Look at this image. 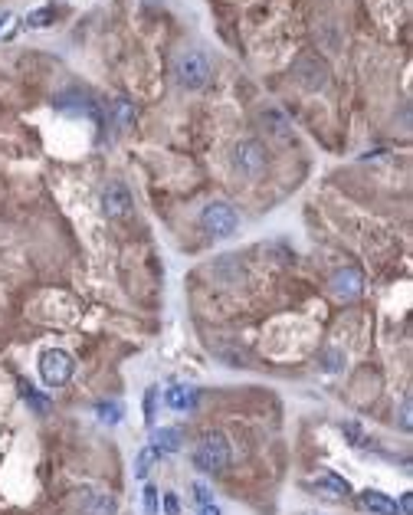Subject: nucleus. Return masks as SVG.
Segmentation results:
<instances>
[{"mask_svg":"<svg viewBox=\"0 0 413 515\" xmlns=\"http://www.w3.org/2000/svg\"><path fill=\"white\" fill-rule=\"evenodd\" d=\"M233 463V450L230 440L217 430H206L200 433V440L194 443V466L200 472H227Z\"/></svg>","mask_w":413,"mask_h":515,"instance_id":"1","label":"nucleus"},{"mask_svg":"<svg viewBox=\"0 0 413 515\" xmlns=\"http://www.w3.org/2000/svg\"><path fill=\"white\" fill-rule=\"evenodd\" d=\"M40 375H43L46 387H66L73 381V375H76V361L63 348H46L40 354Z\"/></svg>","mask_w":413,"mask_h":515,"instance_id":"2","label":"nucleus"},{"mask_svg":"<svg viewBox=\"0 0 413 515\" xmlns=\"http://www.w3.org/2000/svg\"><path fill=\"white\" fill-rule=\"evenodd\" d=\"M174 75L184 89H204L210 82V63L204 53H184L174 66Z\"/></svg>","mask_w":413,"mask_h":515,"instance_id":"3","label":"nucleus"},{"mask_svg":"<svg viewBox=\"0 0 413 515\" xmlns=\"http://www.w3.org/2000/svg\"><path fill=\"white\" fill-rule=\"evenodd\" d=\"M200 224H204L213 236H230V233H236L239 217L230 204H206L204 214H200Z\"/></svg>","mask_w":413,"mask_h":515,"instance_id":"4","label":"nucleus"},{"mask_svg":"<svg viewBox=\"0 0 413 515\" xmlns=\"http://www.w3.org/2000/svg\"><path fill=\"white\" fill-rule=\"evenodd\" d=\"M292 73L305 89H325L328 86V66L322 63L318 56H299L292 66Z\"/></svg>","mask_w":413,"mask_h":515,"instance_id":"5","label":"nucleus"},{"mask_svg":"<svg viewBox=\"0 0 413 515\" xmlns=\"http://www.w3.org/2000/svg\"><path fill=\"white\" fill-rule=\"evenodd\" d=\"M331 292H335V299L341 302H354L364 292V276H361V269L348 266V269H338L335 276H331Z\"/></svg>","mask_w":413,"mask_h":515,"instance_id":"6","label":"nucleus"},{"mask_svg":"<svg viewBox=\"0 0 413 515\" xmlns=\"http://www.w3.org/2000/svg\"><path fill=\"white\" fill-rule=\"evenodd\" d=\"M236 168L250 177H260V171L266 168V151L260 141H243L236 148Z\"/></svg>","mask_w":413,"mask_h":515,"instance_id":"7","label":"nucleus"},{"mask_svg":"<svg viewBox=\"0 0 413 515\" xmlns=\"http://www.w3.org/2000/svg\"><path fill=\"white\" fill-rule=\"evenodd\" d=\"M102 207H105V214L109 217H128L131 214V194L125 184H109V191H105V197H102Z\"/></svg>","mask_w":413,"mask_h":515,"instance_id":"8","label":"nucleus"},{"mask_svg":"<svg viewBox=\"0 0 413 515\" xmlns=\"http://www.w3.org/2000/svg\"><path fill=\"white\" fill-rule=\"evenodd\" d=\"M361 505H364L368 512H374V515H397V502H393L391 495L374 493V489L361 493Z\"/></svg>","mask_w":413,"mask_h":515,"instance_id":"9","label":"nucleus"},{"mask_svg":"<svg viewBox=\"0 0 413 515\" xmlns=\"http://www.w3.org/2000/svg\"><path fill=\"white\" fill-rule=\"evenodd\" d=\"M262 125H266V129H269L279 141L292 138V125H289V118H285L283 112H276V108H266V112H262Z\"/></svg>","mask_w":413,"mask_h":515,"instance_id":"10","label":"nucleus"},{"mask_svg":"<svg viewBox=\"0 0 413 515\" xmlns=\"http://www.w3.org/2000/svg\"><path fill=\"white\" fill-rule=\"evenodd\" d=\"M154 443H158V450H164V453H177L181 447H184V430L181 427L154 430Z\"/></svg>","mask_w":413,"mask_h":515,"instance_id":"11","label":"nucleus"},{"mask_svg":"<svg viewBox=\"0 0 413 515\" xmlns=\"http://www.w3.org/2000/svg\"><path fill=\"white\" fill-rule=\"evenodd\" d=\"M315 489H322V493H328V495H335V499H345V495H351V483H348V479H341V476H335V472L318 476V479H315Z\"/></svg>","mask_w":413,"mask_h":515,"instance_id":"12","label":"nucleus"},{"mask_svg":"<svg viewBox=\"0 0 413 515\" xmlns=\"http://www.w3.org/2000/svg\"><path fill=\"white\" fill-rule=\"evenodd\" d=\"M164 400H167L171 410H194L197 391H190V387H171V391L164 394Z\"/></svg>","mask_w":413,"mask_h":515,"instance_id":"13","label":"nucleus"},{"mask_svg":"<svg viewBox=\"0 0 413 515\" xmlns=\"http://www.w3.org/2000/svg\"><path fill=\"white\" fill-rule=\"evenodd\" d=\"M96 414H98L102 423H119L121 414H125V407H121L119 400H102V404L96 407Z\"/></svg>","mask_w":413,"mask_h":515,"instance_id":"14","label":"nucleus"},{"mask_svg":"<svg viewBox=\"0 0 413 515\" xmlns=\"http://www.w3.org/2000/svg\"><path fill=\"white\" fill-rule=\"evenodd\" d=\"M53 20H56V7H36V10L27 13V23H30V27H36V30L50 27Z\"/></svg>","mask_w":413,"mask_h":515,"instance_id":"15","label":"nucleus"},{"mask_svg":"<svg viewBox=\"0 0 413 515\" xmlns=\"http://www.w3.org/2000/svg\"><path fill=\"white\" fill-rule=\"evenodd\" d=\"M154 456H158V450H154V447H144V450L138 453V460H135V479H144V476L151 472Z\"/></svg>","mask_w":413,"mask_h":515,"instance_id":"16","label":"nucleus"},{"mask_svg":"<svg viewBox=\"0 0 413 515\" xmlns=\"http://www.w3.org/2000/svg\"><path fill=\"white\" fill-rule=\"evenodd\" d=\"M131 122H135V106H131L128 99L115 102V125H119V129H128Z\"/></svg>","mask_w":413,"mask_h":515,"instance_id":"17","label":"nucleus"},{"mask_svg":"<svg viewBox=\"0 0 413 515\" xmlns=\"http://www.w3.org/2000/svg\"><path fill=\"white\" fill-rule=\"evenodd\" d=\"M144 515H158V489L154 486L144 489Z\"/></svg>","mask_w":413,"mask_h":515,"instance_id":"18","label":"nucleus"},{"mask_svg":"<svg viewBox=\"0 0 413 515\" xmlns=\"http://www.w3.org/2000/svg\"><path fill=\"white\" fill-rule=\"evenodd\" d=\"M164 512H167V515H181V502H177L174 493L164 495Z\"/></svg>","mask_w":413,"mask_h":515,"instance_id":"19","label":"nucleus"},{"mask_svg":"<svg viewBox=\"0 0 413 515\" xmlns=\"http://www.w3.org/2000/svg\"><path fill=\"white\" fill-rule=\"evenodd\" d=\"M345 433H348L351 440H354V447H364V437H361V427H358V423H345Z\"/></svg>","mask_w":413,"mask_h":515,"instance_id":"20","label":"nucleus"},{"mask_svg":"<svg viewBox=\"0 0 413 515\" xmlns=\"http://www.w3.org/2000/svg\"><path fill=\"white\" fill-rule=\"evenodd\" d=\"M154 394H158L154 387H151V391H144V417H148V420L154 417Z\"/></svg>","mask_w":413,"mask_h":515,"instance_id":"21","label":"nucleus"},{"mask_svg":"<svg viewBox=\"0 0 413 515\" xmlns=\"http://www.w3.org/2000/svg\"><path fill=\"white\" fill-rule=\"evenodd\" d=\"M194 493H197V502H200V505H206V502H210V489H206V486H200V483H197V486H194Z\"/></svg>","mask_w":413,"mask_h":515,"instance_id":"22","label":"nucleus"},{"mask_svg":"<svg viewBox=\"0 0 413 515\" xmlns=\"http://www.w3.org/2000/svg\"><path fill=\"white\" fill-rule=\"evenodd\" d=\"M197 515H220V509H217V505H210V502H206V505H204V509H200V512H197Z\"/></svg>","mask_w":413,"mask_h":515,"instance_id":"23","label":"nucleus"},{"mask_svg":"<svg viewBox=\"0 0 413 515\" xmlns=\"http://www.w3.org/2000/svg\"><path fill=\"white\" fill-rule=\"evenodd\" d=\"M410 505H413V502H410V493H407V495H403V502H400V509H403L407 515H410Z\"/></svg>","mask_w":413,"mask_h":515,"instance_id":"24","label":"nucleus"},{"mask_svg":"<svg viewBox=\"0 0 413 515\" xmlns=\"http://www.w3.org/2000/svg\"><path fill=\"white\" fill-rule=\"evenodd\" d=\"M3 23H7V10H0V27H3Z\"/></svg>","mask_w":413,"mask_h":515,"instance_id":"25","label":"nucleus"}]
</instances>
